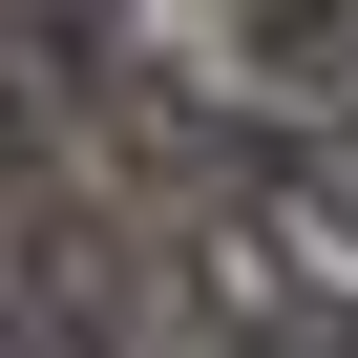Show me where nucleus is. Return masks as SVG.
Listing matches in <instances>:
<instances>
[{"mask_svg": "<svg viewBox=\"0 0 358 358\" xmlns=\"http://www.w3.org/2000/svg\"><path fill=\"white\" fill-rule=\"evenodd\" d=\"M85 106H106V0H0V169H64Z\"/></svg>", "mask_w": 358, "mask_h": 358, "instance_id": "obj_1", "label": "nucleus"}, {"mask_svg": "<svg viewBox=\"0 0 358 358\" xmlns=\"http://www.w3.org/2000/svg\"><path fill=\"white\" fill-rule=\"evenodd\" d=\"M295 211H316V253L358 274V127H316V148H295Z\"/></svg>", "mask_w": 358, "mask_h": 358, "instance_id": "obj_2", "label": "nucleus"}]
</instances>
